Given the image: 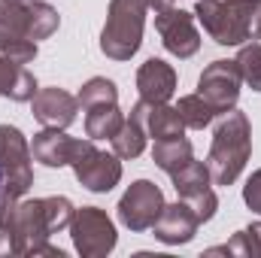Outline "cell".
<instances>
[{"mask_svg":"<svg viewBox=\"0 0 261 258\" xmlns=\"http://www.w3.org/2000/svg\"><path fill=\"white\" fill-rule=\"evenodd\" d=\"M249 158V125L243 113H228V119L216 131V143L210 152V167L219 186H228L237 179Z\"/></svg>","mask_w":261,"mask_h":258,"instance_id":"obj_1","label":"cell"},{"mask_svg":"<svg viewBox=\"0 0 261 258\" xmlns=\"http://www.w3.org/2000/svg\"><path fill=\"white\" fill-rule=\"evenodd\" d=\"M143 12H146V0H113L110 3V18L103 28V40H100V49L110 58L125 61L137 52L140 34H143Z\"/></svg>","mask_w":261,"mask_h":258,"instance_id":"obj_2","label":"cell"},{"mask_svg":"<svg viewBox=\"0 0 261 258\" xmlns=\"http://www.w3.org/2000/svg\"><path fill=\"white\" fill-rule=\"evenodd\" d=\"M197 15L203 28L222 46L249 40V0H200Z\"/></svg>","mask_w":261,"mask_h":258,"instance_id":"obj_3","label":"cell"},{"mask_svg":"<svg viewBox=\"0 0 261 258\" xmlns=\"http://www.w3.org/2000/svg\"><path fill=\"white\" fill-rule=\"evenodd\" d=\"M58 28V15L49 6H24L18 0H0V37L43 40Z\"/></svg>","mask_w":261,"mask_h":258,"instance_id":"obj_4","label":"cell"},{"mask_svg":"<svg viewBox=\"0 0 261 258\" xmlns=\"http://www.w3.org/2000/svg\"><path fill=\"white\" fill-rule=\"evenodd\" d=\"M240 94V70L234 67V61H213L200 76V97L216 110H228L234 107Z\"/></svg>","mask_w":261,"mask_h":258,"instance_id":"obj_5","label":"cell"},{"mask_svg":"<svg viewBox=\"0 0 261 258\" xmlns=\"http://www.w3.org/2000/svg\"><path fill=\"white\" fill-rule=\"evenodd\" d=\"M0 167H3V176L9 179V197L21 194L31 186L28 149H24L18 128H9V125L0 128Z\"/></svg>","mask_w":261,"mask_h":258,"instance_id":"obj_6","label":"cell"},{"mask_svg":"<svg viewBox=\"0 0 261 258\" xmlns=\"http://www.w3.org/2000/svg\"><path fill=\"white\" fill-rule=\"evenodd\" d=\"M161 210H164L161 207V192L152 183H146V179L134 183L130 192L122 197V219H125V225H130L134 231L149 228L161 216Z\"/></svg>","mask_w":261,"mask_h":258,"instance_id":"obj_7","label":"cell"},{"mask_svg":"<svg viewBox=\"0 0 261 258\" xmlns=\"http://www.w3.org/2000/svg\"><path fill=\"white\" fill-rule=\"evenodd\" d=\"M155 24H158L161 37H164V46L173 55L189 58V55L197 52L200 40H197V31H195V24H192V15L189 12H182V9H164L155 18Z\"/></svg>","mask_w":261,"mask_h":258,"instance_id":"obj_8","label":"cell"},{"mask_svg":"<svg viewBox=\"0 0 261 258\" xmlns=\"http://www.w3.org/2000/svg\"><path fill=\"white\" fill-rule=\"evenodd\" d=\"M73 164H76V176H79L91 192H110V189L119 183V176H122L119 161H113V158L103 155V152H94V146H88Z\"/></svg>","mask_w":261,"mask_h":258,"instance_id":"obj_9","label":"cell"},{"mask_svg":"<svg viewBox=\"0 0 261 258\" xmlns=\"http://www.w3.org/2000/svg\"><path fill=\"white\" fill-rule=\"evenodd\" d=\"M88 146L91 143H76V140H70L64 134H58V131H46V134H40L34 140V155L43 164H49V167H61V164L76 161Z\"/></svg>","mask_w":261,"mask_h":258,"instance_id":"obj_10","label":"cell"},{"mask_svg":"<svg viewBox=\"0 0 261 258\" xmlns=\"http://www.w3.org/2000/svg\"><path fill=\"white\" fill-rule=\"evenodd\" d=\"M34 116L49 128H67L76 119V100L58 88H46L34 100Z\"/></svg>","mask_w":261,"mask_h":258,"instance_id":"obj_11","label":"cell"},{"mask_svg":"<svg viewBox=\"0 0 261 258\" xmlns=\"http://www.w3.org/2000/svg\"><path fill=\"white\" fill-rule=\"evenodd\" d=\"M137 85H140L143 100L155 107V104H164V100L173 94L176 76H173V70L164 64V61L152 58V61H146V64H143L140 76H137Z\"/></svg>","mask_w":261,"mask_h":258,"instance_id":"obj_12","label":"cell"},{"mask_svg":"<svg viewBox=\"0 0 261 258\" xmlns=\"http://www.w3.org/2000/svg\"><path fill=\"white\" fill-rule=\"evenodd\" d=\"M73 234H76V246L82 249V252H91V240L97 237L107 249H113V243H116V231H113V225H110V219L100 213V210H82L79 216H76V225H73Z\"/></svg>","mask_w":261,"mask_h":258,"instance_id":"obj_13","label":"cell"},{"mask_svg":"<svg viewBox=\"0 0 261 258\" xmlns=\"http://www.w3.org/2000/svg\"><path fill=\"white\" fill-rule=\"evenodd\" d=\"M197 225V216L189 213V207L176 203V207H164L161 213V222H158V237L167 240V243H176V240H192Z\"/></svg>","mask_w":261,"mask_h":258,"instance_id":"obj_14","label":"cell"},{"mask_svg":"<svg viewBox=\"0 0 261 258\" xmlns=\"http://www.w3.org/2000/svg\"><path fill=\"white\" fill-rule=\"evenodd\" d=\"M37 82L15 64V61H0V94H9L12 100H28L34 97Z\"/></svg>","mask_w":261,"mask_h":258,"instance_id":"obj_15","label":"cell"},{"mask_svg":"<svg viewBox=\"0 0 261 258\" xmlns=\"http://www.w3.org/2000/svg\"><path fill=\"white\" fill-rule=\"evenodd\" d=\"M88 119H85V128H88V137H116L119 128L125 125L116 104H97V107H88Z\"/></svg>","mask_w":261,"mask_h":258,"instance_id":"obj_16","label":"cell"},{"mask_svg":"<svg viewBox=\"0 0 261 258\" xmlns=\"http://www.w3.org/2000/svg\"><path fill=\"white\" fill-rule=\"evenodd\" d=\"M155 161H158V167H164L167 173H176V170H182V167L192 161V146H189L186 140H179V137H173V140H158V146H155Z\"/></svg>","mask_w":261,"mask_h":258,"instance_id":"obj_17","label":"cell"},{"mask_svg":"<svg viewBox=\"0 0 261 258\" xmlns=\"http://www.w3.org/2000/svg\"><path fill=\"white\" fill-rule=\"evenodd\" d=\"M149 131L155 140H173V137H182V119H179V110H167V107H152L149 113Z\"/></svg>","mask_w":261,"mask_h":258,"instance_id":"obj_18","label":"cell"},{"mask_svg":"<svg viewBox=\"0 0 261 258\" xmlns=\"http://www.w3.org/2000/svg\"><path fill=\"white\" fill-rule=\"evenodd\" d=\"M179 119H182V125L203 128V125H210V119H213V107H210L203 97H182V100H179Z\"/></svg>","mask_w":261,"mask_h":258,"instance_id":"obj_19","label":"cell"},{"mask_svg":"<svg viewBox=\"0 0 261 258\" xmlns=\"http://www.w3.org/2000/svg\"><path fill=\"white\" fill-rule=\"evenodd\" d=\"M79 104L88 110V107H97V104H116V85L110 79H91L82 91H79Z\"/></svg>","mask_w":261,"mask_h":258,"instance_id":"obj_20","label":"cell"},{"mask_svg":"<svg viewBox=\"0 0 261 258\" xmlns=\"http://www.w3.org/2000/svg\"><path fill=\"white\" fill-rule=\"evenodd\" d=\"M234 64H237V70H240V76H243L255 91H261V46L243 49L240 58H237Z\"/></svg>","mask_w":261,"mask_h":258,"instance_id":"obj_21","label":"cell"},{"mask_svg":"<svg viewBox=\"0 0 261 258\" xmlns=\"http://www.w3.org/2000/svg\"><path fill=\"white\" fill-rule=\"evenodd\" d=\"M246 203L261 213V170L249 179V186H246Z\"/></svg>","mask_w":261,"mask_h":258,"instance_id":"obj_22","label":"cell"},{"mask_svg":"<svg viewBox=\"0 0 261 258\" xmlns=\"http://www.w3.org/2000/svg\"><path fill=\"white\" fill-rule=\"evenodd\" d=\"M249 37H261V0H249Z\"/></svg>","mask_w":261,"mask_h":258,"instance_id":"obj_23","label":"cell"},{"mask_svg":"<svg viewBox=\"0 0 261 258\" xmlns=\"http://www.w3.org/2000/svg\"><path fill=\"white\" fill-rule=\"evenodd\" d=\"M146 3H149V6H155V9H161V12H164V9H170V3H173V0H146Z\"/></svg>","mask_w":261,"mask_h":258,"instance_id":"obj_24","label":"cell"},{"mask_svg":"<svg viewBox=\"0 0 261 258\" xmlns=\"http://www.w3.org/2000/svg\"><path fill=\"white\" fill-rule=\"evenodd\" d=\"M0 192H3V167H0Z\"/></svg>","mask_w":261,"mask_h":258,"instance_id":"obj_25","label":"cell"}]
</instances>
